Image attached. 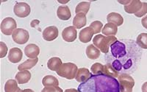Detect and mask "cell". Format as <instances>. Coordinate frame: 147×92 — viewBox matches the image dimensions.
<instances>
[{"mask_svg": "<svg viewBox=\"0 0 147 92\" xmlns=\"http://www.w3.org/2000/svg\"><path fill=\"white\" fill-rule=\"evenodd\" d=\"M126 42L117 41L110 46V55L112 61L110 63L112 66L119 72H133L136 69L141 56L135 42L127 40Z\"/></svg>", "mask_w": 147, "mask_h": 92, "instance_id": "obj_1", "label": "cell"}, {"mask_svg": "<svg viewBox=\"0 0 147 92\" xmlns=\"http://www.w3.org/2000/svg\"><path fill=\"white\" fill-rule=\"evenodd\" d=\"M80 92H120L118 80L105 74L92 75L78 86Z\"/></svg>", "mask_w": 147, "mask_h": 92, "instance_id": "obj_2", "label": "cell"}, {"mask_svg": "<svg viewBox=\"0 0 147 92\" xmlns=\"http://www.w3.org/2000/svg\"><path fill=\"white\" fill-rule=\"evenodd\" d=\"M118 39L115 36H105L104 35H96L93 39V43L96 47L104 54H107L110 46L117 41Z\"/></svg>", "mask_w": 147, "mask_h": 92, "instance_id": "obj_3", "label": "cell"}, {"mask_svg": "<svg viewBox=\"0 0 147 92\" xmlns=\"http://www.w3.org/2000/svg\"><path fill=\"white\" fill-rule=\"evenodd\" d=\"M78 71V68L76 64L73 63H65L63 64L60 69L57 71V74L60 77H63L67 80L75 79L76 74Z\"/></svg>", "mask_w": 147, "mask_h": 92, "instance_id": "obj_4", "label": "cell"}, {"mask_svg": "<svg viewBox=\"0 0 147 92\" xmlns=\"http://www.w3.org/2000/svg\"><path fill=\"white\" fill-rule=\"evenodd\" d=\"M119 83L120 92H132V89L135 85V80L129 74L123 73L118 77Z\"/></svg>", "mask_w": 147, "mask_h": 92, "instance_id": "obj_5", "label": "cell"}, {"mask_svg": "<svg viewBox=\"0 0 147 92\" xmlns=\"http://www.w3.org/2000/svg\"><path fill=\"white\" fill-rule=\"evenodd\" d=\"M1 31L5 35H13V32L16 30L17 24L15 19L11 17H7L4 18L1 23Z\"/></svg>", "mask_w": 147, "mask_h": 92, "instance_id": "obj_6", "label": "cell"}, {"mask_svg": "<svg viewBox=\"0 0 147 92\" xmlns=\"http://www.w3.org/2000/svg\"><path fill=\"white\" fill-rule=\"evenodd\" d=\"M12 38L16 44H24L29 41L30 35L27 30L22 28H18L13 32Z\"/></svg>", "mask_w": 147, "mask_h": 92, "instance_id": "obj_7", "label": "cell"}, {"mask_svg": "<svg viewBox=\"0 0 147 92\" xmlns=\"http://www.w3.org/2000/svg\"><path fill=\"white\" fill-rule=\"evenodd\" d=\"M13 12L17 17L25 18L30 14L31 8L30 5L26 2H17L14 6Z\"/></svg>", "mask_w": 147, "mask_h": 92, "instance_id": "obj_8", "label": "cell"}, {"mask_svg": "<svg viewBox=\"0 0 147 92\" xmlns=\"http://www.w3.org/2000/svg\"><path fill=\"white\" fill-rule=\"evenodd\" d=\"M77 31L75 27L70 26L65 27L62 32V38L66 42H74L77 39Z\"/></svg>", "mask_w": 147, "mask_h": 92, "instance_id": "obj_9", "label": "cell"}, {"mask_svg": "<svg viewBox=\"0 0 147 92\" xmlns=\"http://www.w3.org/2000/svg\"><path fill=\"white\" fill-rule=\"evenodd\" d=\"M58 29L55 26H50L44 29L43 31V38L47 41H52L58 37Z\"/></svg>", "mask_w": 147, "mask_h": 92, "instance_id": "obj_10", "label": "cell"}, {"mask_svg": "<svg viewBox=\"0 0 147 92\" xmlns=\"http://www.w3.org/2000/svg\"><path fill=\"white\" fill-rule=\"evenodd\" d=\"M23 57V53L22 51L19 48L13 47L10 49L8 53V60L10 62L13 64H17L20 62Z\"/></svg>", "mask_w": 147, "mask_h": 92, "instance_id": "obj_11", "label": "cell"}, {"mask_svg": "<svg viewBox=\"0 0 147 92\" xmlns=\"http://www.w3.org/2000/svg\"><path fill=\"white\" fill-rule=\"evenodd\" d=\"M142 7V2L139 0H131L130 3L124 6V10L129 14H136Z\"/></svg>", "mask_w": 147, "mask_h": 92, "instance_id": "obj_12", "label": "cell"}, {"mask_svg": "<svg viewBox=\"0 0 147 92\" xmlns=\"http://www.w3.org/2000/svg\"><path fill=\"white\" fill-rule=\"evenodd\" d=\"M25 55L29 58H36L40 54V48L35 44H30L24 49Z\"/></svg>", "mask_w": 147, "mask_h": 92, "instance_id": "obj_13", "label": "cell"}, {"mask_svg": "<svg viewBox=\"0 0 147 92\" xmlns=\"http://www.w3.org/2000/svg\"><path fill=\"white\" fill-rule=\"evenodd\" d=\"M94 35V32L90 27L82 29L79 34V39L82 43L86 44L91 41L92 37Z\"/></svg>", "mask_w": 147, "mask_h": 92, "instance_id": "obj_14", "label": "cell"}, {"mask_svg": "<svg viewBox=\"0 0 147 92\" xmlns=\"http://www.w3.org/2000/svg\"><path fill=\"white\" fill-rule=\"evenodd\" d=\"M92 76L90 71L86 68H80L77 71V73L76 74L75 80L78 83H82L87 81L89 78Z\"/></svg>", "mask_w": 147, "mask_h": 92, "instance_id": "obj_15", "label": "cell"}, {"mask_svg": "<svg viewBox=\"0 0 147 92\" xmlns=\"http://www.w3.org/2000/svg\"><path fill=\"white\" fill-rule=\"evenodd\" d=\"M57 16L60 20L68 21L70 19L71 16V10L69 7L66 5H63V6H59L57 10Z\"/></svg>", "mask_w": 147, "mask_h": 92, "instance_id": "obj_16", "label": "cell"}, {"mask_svg": "<svg viewBox=\"0 0 147 92\" xmlns=\"http://www.w3.org/2000/svg\"><path fill=\"white\" fill-rule=\"evenodd\" d=\"M15 78L18 84L27 83L31 79V73L27 70L20 71L16 74Z\"/></svg>", "mask_w": 147, "mask_h": 92, "instance_id": "obj_17", "label": "cell"}, {"mask_svg": "<svg viewBox=\"0 0 147 92\" xmlns=\"http://www.w3.org/2000/svg\"><path fill=\"white\" fill-rule=\"evenodd\" d=\"M87 24V18L86 15L83 14H76L75 17L74 18L73 25L76 29H81L85 27Z\"/></svg>", "mask_w": 147, "mask_h": 92, "instance_id": "obj_18", "label": "cell"}, {"mask_svg": "<svg viewBox=\"0 0 147 92\" xmlns=\"http://www.w3.org/2000/svg\"><path fill=\"white\" fill-rule=\"evenodd\" d=\"M118 31V26L113 23H107L102 28V34L107 36H114Z\"/></svg>", "mask_w": 147, "mask_h": 92, "instance_id": "obj_19", "label": "cell"}, {"mask_svg": "<svg viewBox=\"0 0 147 92\" xmlns=\"http://www.w3.org/2000/svg\"><path fill=\"white\" fill-rule=\"evenodd\" d=\"M100 52L99 49L96 47L94 44H90L86 48V55L90 60H96L100 56Z\"/></svg>", "mask_w": 147, "mask_h": 92, "instance_id": "obj_20", "label": "cell"}, {"mask_svg": "<svg viewBox=\"0 0 147 92\" xmlns=\"http://www.w3.org/2000/svg\"><path fill=\"white\" fill-rule=\"evenodd\" d=\"M107 21L108 23H113L115 24L119 27V26L122 25L124 23V18L117 13H110L107 15Z\"/></svg>", "mask_w": 147, "mask_h": 92, "instance_id": "obj_21", "label": "cell"}, {"mask_svg": "<svg viewBox=\"0 0 147 92\" xmlns=\"http://www.w3.org/2000/svg\"><path fill=\"white\" fill-rule=\"evenodd\" d=\"M63 63L61 59L57 57H51L47 62V67L49 69H50L51 71H54V72H57L60 67L62 66Z\"/></svg>", "mask_w": 147, "mask_h": 92, "instance_id": "obj_22", "label": "cell"}, {"mask_svg": "<svg viewBox=\"0 0 147 92\" xmlns=\"http://www.w3.org/2000/svg\"><path fill=\"white\" fill-rule=\"evenodd\" d=\"M42 84L45 87H57L59 85V81L55 76L47 75L42 80Z\"/></svg>", "mask_w": 147, "mask_h": 92, "instance_id": "obj_23", "label": "cell"}, {"mask_svg": "<svg viewBox=\"0 0 147 92\" xmlns=\"http://www.w3.org/2000/svg\"><path fill=\"white\" fill-rule=\"evenodd\" d=\"M38 57L32 59H28V60H27L26 61H24V62L22 63V64H20V65L18 66V71L29 70V69H31L38 64Z\"/></svg>", "mask_w": 147, "mask_h": 92, "instance_id": "obj_24", "label": "cell"}, {"mask_svg": "<svg viewBox=\"0 0 147 92\" xmlns=\"http://www.w3.org/2000/svg\"><path fill=\"white\" fill-rule=\"evenodd\" d=\"M18 84L16 80H8L5 85V92H21L22 89Z\"/></svg>", "mask_w": 147, "mask_h": 92, "instance_id": "obj_25", "label": "cell"}, {"mask_svg": "<svg viewBox=\"0 0 147 92\" xmlns=\"http://www.w3.org/2000/svg\"><path fill=\"white\" fill-rule=\"evenodd\" d=\"M90 2H80L78 5H77V7L75 8V13L76 14H83L85 15L88 13L89 10H90Z\"/></svg>", "mask_w": 147, "mask_h": 92, "instance_id": "obj_26", "label": "cell"}, {"mask_svg": "<svg viewBox=\"0 0 147 92\" xmlns=\"http://www.w3.org/2000/svg\"><path fill=\"white\" fill-rule=\"evenodd\" d=\"M104 74L114 77V78L119 77V72L114 69L110 64H107L106 65H104Z\"/></svg>", "mask_w": 147, "mask_h": 92, "instance_id": "obj_27", "label": "cell"}, {"mask_svg": "<svg viewBox=\"0 0 147 92\" xmlns=\"http://www.w3.org/2000/svg\"><path fill=\"white\" fill-rule=\"evenodd\" d=\"M136 44L141 49H147V33H140L137 37Z\"/></svg>", "mask_w": 147, "mask_h": 92, "instance_id": "obj_28", "label": "cell"}, {"mask_svg": "<svg viewBox=\"0 0 147 92\" xmlns=\"http://www.w3.org/2000/svg\"><path fill=\"white\" fill-rule=\"evenodd\" d=\"M90 71L94 74V75L104 74V65H102L100 63H96L91 66Z\"/></svg>", "mask_w": 147, "mask_h": 92, "instance_id": "obj_29", "label": "cell"}, {"mask_svg": "<svg viewBox=\"0 0 147 92\" xmlns=\"http://www.w3.org/2000/svg\"><path fill=\"white\" fill-rule=\"evenodd\" d=\"M90 27L92 29L94 34H97L100 32L102 30L103 27V24L99 21H95V22H92L90 24Z\"/></svg>", "mask_w": 147, "mask_h": 92, "instance_id": "obj_30", "label": "cell"}, {"mask_svg": "<svg viewBox=\"0 0 147 92\" xmlns=\"http://www.w3.org/2000/svg\"><path fill=\"white\" fill-rule=\"evenodd\" d=\"M147 14V3L146 2H142V7L138 13L135 14V16L138 18L143 17Z\"/></svg>", "mask_w": 147, "mask_h": 92, "instance_id": "obj_31", "label": "cell"}, {"mask_svg": "<svg viewBox=\"0 0 147 92\" xmlns=\"http://www.w3.org/2000/svg\"><path fill=\"white\" fill-rule=\"evenodd\" d=\"M8 51V48L4 42H0V57L3 58L6 56Z\"/></svg>", "mask_w": 147, "mask_h": 92, "instance_id": "obj_32", "label": "cell"}, {"mask_svg": "<svg viewBox=\"0 0 147 92\" xmlns=\"http://www.w3.org/2000/svg\"><path fill=\"white\" fill-rule=\"evenodd\" d=\"M41 92H63L60 87H45L41 90Z\"/></svg>", "mask_w": 147, "mask_h": 92, "instance_id": "obj_33", "label": "cell"}, {"mask_svg": "<svg viewBox=\"0 0 147 92\" xmlns=\"http://www.w3.org/2000/svg\"><path fill=\"white\" fill-rule=\"evenodd\" d=\"M141 24H142L143 27L144 28L147 29V16H146L145 17L142 18V20H141Z\"/></svg>", "mask_w": 147, "mask_h": 92, "instance_id": "obj_34", "label": "cell"}, {"mask_svg": "<svg viewBox=\"0 0 147 92\" xmlns=\"http://www.w3.org/2000/svg\"><path fill=\"white\" fill-rule=\"evenodd\" d=\"M141 90H142V92H147V82L144 83L143 84L142 87H141Z\"/></svg>", "mask_w": 147, "mask_h": 92, "instance_id": "obj_35", "label": "cell"}, {"mask_svg": "<svg viewBox=\"0 0 147 92\" xmlns=\"http://www.w3.org/2000/svg\"><path fill=\"white\" fill-rule=\"evenodd\" d=\"M65 92H80V91L75 89H69L65 90Z\"/></svg>", "mask_w": 147, "mask_h": 92, "instance_id": "obj_36", "label": "cell"}, {"mask_svg": "<svg viewBox=\"0 0 147 92\" xmlns=\"http://www.w3.org/2000/svg\"><path fill=\"white\" fill-rule=\"evenodd\" d=\"M21 92H34L33 90H32V89H24V90H22V91Z\"/></svg>", "mask_w": 147, "mask_h": 92, "instance_id": "obj_37", "label": "cell"}]
</instances>
